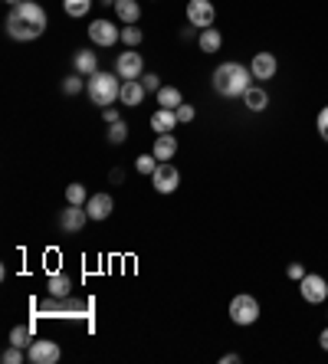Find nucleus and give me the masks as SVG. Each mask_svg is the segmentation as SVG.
Returning a JSON list of instances; mask_svg holds the SVG:
<instances>
[{"label": "nucleus", "instance_id": "nucleus-1", "mask_svg": "<svg viewBox=\"0 0 328 364\" xmlns=\"http://www.w3.org/2000/svg\"><path fill=\"white\" fill-rule=\"evenodd\" d=\"M46 26H50V17L39 7V0H24L7 13V33H10V39H20V43L39 39L46 33Z\"/></svg>", "mask_w": 328, "mask_h": 364}, {"label": "nucleus", "instance_id": "nucleus-2", "mask_svg": "<svg viewBox=\"0 0 328 364\" xmlns=\"http://www.w3.org/2000/svg\"><path fill=\"white\" fill-rule=\"evenodd\" d=\"M214 92L217 95H224V99H243V92L256 82L250 73V66L237 63V60H230V63H220L214 69Z\"/></svg>", "mask_w": 328, "mask_h": 364}, {"label": "nucleus", "instance_id": "nucleus-3", "mask_svg": "<svg viewBox=\"0 0 328 364\" xmlns=\"http://www.w3.org/2000/svg\"><path fill=\"white\" fill-rule=\"evenodd\" d=\"M122 75L118 73H92L86 79V95L92 105H99V109H109V105H115L118 102V95H122Z\"/></svg>", "mask_w": 328, "mask_h": 364}, {"label": "nucleus", "instance_id": "nucleus-4", "mask_svg": "<svg viewBox=\"0 0 328 364\" xmlns=\"http://www.w3.org/2000/svg\"><path fill=\"white\" fill-rule=\"evenodd\" d=\"M256 318H259V302H256V295H250V292H240V295H233L230 299V322L233 325H256Z\"/></svg>", "mask_w": 328, "mask_h": 364}, {"label": "nucleus", "instance_id": "nucleus-5", "mask_svg": "<svg viewBox=\"0 0 328 364\" xmlns=\"http://www.w3.org/2000/svg\"><path fill=\"white\" fill-rule=\"evenodd\" d=\"M299 295H302L309 305L328 302V279L318 276V273H305V276L299 279Z\"/></svg>", "mask_w": 328, "mask_h": 364}, {"label": "nucleus", "instance_id": "nucleus-6", "mask_svg": "<svg viewBox=\"0 0 328 364\" xmlns=\"http://www.w3.org/2000/svg\"><path fill=\"white\" fill-rule=\"evenodd\" d=\"M89 39H92L95 46H102V50H109V46H115V43L122 39V30H118L112 20H92V24H89Z\"/></svg>", "mask_w": 328, "mask_h": 364}, {"label": "nucleus", "instance_id": "nucleus-7", "mask_svg": "<svg viewBox=\"0 0 328 364\" xmlns=\"http://www.w3.org/2000/svg\"><path fill=\"white\" fill-rule=\"evenodd\" d=\"M152 184L158 194H174L181 188V171H177L171 161H161L158 164V171L152 174Z\"/></svg>", "mask_w": 328, "mask_h": 364}, {"label": "nucleus", "instance_id": "nucleus-8", "mask_svg": "<svg viewBox=\"0 0 328 364\" xmlns=\"http://www.w3.org/2000/svg\"><path fill=\"white\" fill-rule=\"evenodd\" d=\"M184 13H188V24L197 26V30H207V26H214V20H217V10L210 0H190Z\"/></svg>", "mask_w": 328, "mask_h": 364}, {"label": "nucleus", "instance_id": "nucleus-9", "mask_svg": "<svg viewBox=\"0 0 328 364\" xmlns=\"http://www.w3.org/2000/svg\"><path fill=\"white\" fill-rule=\"evenodd\" d=\"M26 358H30V364H56L60 358H63V352H60L56 341L39 338V341H33V345L26 348Z\"/></svg>", "mask_w": 328, "mask_h": 364}, {"label": "nucleus", "instance_id": "nucleus-10", "mask_svg": "<svg viewBox=\"0 0 328 364\" xmlns=\"http://www.w3.org/2000/svg\"><path fill=\"white\" fill-rule=\"evenodd\" d=\"M115 73L122 75V79H141V73H145V60H141V53H135V50L118 53V60H115Z\"/></svg>", "mask_w": 328, "mask_h": 364}, {"label": "nucleus", "instance_id": "nucleus-11", "mask_svg": "<svg viewBox=\"0 0 328 364\" xmlns=\"http://www.w3.org/2000/svg\"><path fill=\"white\" fill-rule=\"evenodd\" d=\"M89 220V210L86 207H76V203H66V210L60 214V230L63 233H79Z\"/></svg>", "mask_w": 328, "mask_h": 364}, {"label": "nucleus", "instance_id": "nucleus-12", "mask_svg": "<svg viewBox=\"0 0 328 364\" xmlns=\"http://www.w3.org/2000/svg\"><path fill=\"white\" fill-rule=\"evenodd\" d=\"M279 69V60L273 56V53H256L253 56V63H250V73L256 82H266V79H273Z\"/></svg>", "mask_w": 328, "mask_h": 364}, {"label": "nucleus", "instance_id": "nucleus-13", "mask_svg": "<svg viewBox=\"0 0 328 364\" xmlns=\"http://www.w3.org/2000/svg\"><path fill=\"white\" fill-rule=\"evenodd\" d=\"M86 210H89V220H109L115 210L112 194H89Z\"/></svg>", "mask_w": 328, "mask_h": 364}, {"label": "nucleus", "instance_id": "nucleus-14", "mask_svg": "<svg viewBox=\"0 0 328 364\" xmlns=\"http://www.w3.org/2000/svg\"><path fill=\"white\" fill-rule=\"evenodd\" d=\"M145 95H148V89L141 86V79H125V82H122V95H118V102H122L125 109H138L141 102H145Z\"/></svg>", "mask_w": 328, "mask_h": 364}, {"label": "nucleus", "instance_id": "nucleus-15", "mask_svg": "<svg viewBox=\"0 0 328 364\" xmlns=\"http://www.w3.org/2000/svg\"><path fill=\"white\" fill-rule=\"evenodd\" d=\"M73 73L79 75H92V73H99V53H92V50H76L73 53Z\"/></svg>", "mask_w": 328, "mask_h": 364}, {"label": "nucleus", "instance_id": "nucleus-16", "mask_svg": "<svg viewBox=\"0 0 328 364\" xmlns=\"http://www.w3.org/2000/svg\"><path fill=\"white\" fill-rule=\"evenodd\" d=\"M243 105H246L250 112H256V115L266 112V109H269V92H266L263 86H256V82H253V86L243 92Z\"/></svg>", "mask_w": 328, "mask_h": 364}, {"label": "nucleus", "instance_id": "nucleus-17", "mask_svg": "<svg viewBox=\"0 0 328 364\" xmlns=\"http://www.w3.org/2000/svg\"><path fill=\"white\" fill-rule=\"evenodd\" d=\"M197 46H201V53H220V46H224V33L217 30V26H207V30H201L197 33Z\"/></svg>", "mask_w": 328, "mask_h": 364}, {"label": "nucleus", "instance_id": "nucleus-18", "mask_svg": "<svg viewBox=\"0 0 328 364\" xmlns=\"http://www.w3.org/2000/svg\"><path fill=\"white\" fill-rule=\"evenodd\" d=\"M152 128L158 135H171L177 128V112L174 109H158V112L152 115Z\"/></svg>", "mask_w": 328, "mask_h": 364}, {"label": "nucleus", "instance_id": "nucleus-19", "mask_svg": "<svg viewBox=\"0 0 328 364\" xmlns=\"http://www.w3.org/2000/svg\"><path fill=\"white\" fill-rule=\"evenodd\" d=\"M46 292H50L53 299H66V295H73V279L66 276V273H53L46 279Z\"/></svg>", "mask_w": 328, "mask_h": 364}, {"label": "nucleus", "instance_id": "nucleus-20", "mask_svg": "<svg viewBox=\"0 0 328 364\" xmlns=\"http://www.w3.org/2000/svg\"><path fill=\"white\" fill-rule=\"evenodd\" d=\"M152 154L158 158V161H171V158L177 154V138L174 135H158V138H154Z\"/></svg>", "mask_w": 328, "mask_h": 364}, {"label": "nucleus", "instance_id": "nucleus-21", "mask_svg": "<svg viewBox=\"0 0 328 364\" xmlns=\"http://www.w3.org/2000/svg\"><path fill=\"white\" fill-rule=\"evenodd\" d=\"M115 13L122 24H138L141 20V7L138 0H115Z\"/></svg>", "mask_w": 328, "mask_h": 364}, {"label": "nucleus", "instance_id": "nucleus-22", "mask_svg": "<svg viewBox=\"0 0 328 364\" xmlns=\"http://www.w3.org/2000/svg\"><path fill=\"white\" fill-rule=\"evenodd\" d=\"M154 95H158V105H161V109H174V112H177V105L184 102V99H181V89H177V86H161Z\"/></svg>", "mask_w": 328, "mask_h": 364}, {"label": "nucleus", "instance_id": "nucleus-23", "mask_svg": "<svg viewBox=\"0 0 328 364\" xmlns=\"http://www.w3.org/2000/svg\"><path fill=\"white\" fill-rule=\"evenodd\" d=\"M10 345H17V348H30V345H33V328L30 325L10 328Z\"/></svg>", "mask_w": 328, "mask_h": 364}, {"label": "nucleus", "instance_id": "nucleus-24", "mask_svg": "<svg viewBox=\"0 0 328 364\" xmlns=\"http://www.w3.org/2000/svg\"><path fill=\"white\" fill-rule=\"evenodd\" d=\"M141 39H145V33H141L135 24H125V30H122V43H125L128 50H135V46H141Z\"/></svg>", "mask_w": 328, "mask_h": 364}, {"label": "nucleus", "instance_id": "nucleus-25", "mask_svg": "<svg viewBox=\"0 0 328 364\" xmlns=\"http://www.w3.org/2000/svg\"><path fill=\"white\" fill-rule=\"evenodd\" d=\"M158 158H154V154H138V161H135V171H138V174H145V177H152L154 171H158Z\"/></svg>", "mask_w": 328, "mask_h": 364}, {"label": "nucleus", "instance_id": "nucleus-26", "mask_svg": "<svg viewBox=\"0 0 328 364\" xmlns=\"http://www.w3.org/2000/svg\"><path fill=\"white\" fill-rule=\"evenodd\" d=\"M63 10L69 17H86L92 10V0H63Z\"/></svg>", "mask_w": 328, "mask_h": 364}, {"label": "nucleus", "instance_id": "nucleus-27", "mask_svg": "<svg viewBox=\"0 0 328 364\" xmlns=\"http://www.w3.org/2000/svg\"><path fill=\"white\" fill-rule=\"evenodd\" d=\"M86 201H89V194H86V188H82V184H69V188H66V203L86 207Z\"/></svg>", "mask_w": 328, "mask_h": 364}, {"label": "nucleus", "instance_id": "nucleus-28", "mask_svg": "<svg viewBox=\"0 0 328 364\" xmlns=\"http://www.w3.org/2000/svg\"><path fill=\"white\" fill-rule=\"evenodd\" d=\"M0 361H3V364H24V361H30V358H26V348H17V345H10L7 352L0 354Z\"/></svg>", "mask_w": 328, "mask_h": 364}, {"label": "nucleus", "instance_id": "nucleus-29", "mask_svg": "<svg viewBox=\"0 0 328 364\" xmlns=\"http://www.w3.org/2000/svg\"><path fill=\"white\" fill-rule=\"evenodd\" d=\"M82 89H86V79H82V75H66L63 79V92L66 95H79V92H82Z\"/></svg>", "mask_w": 328, "mask_h": 364}, {"label": "nucleus", "instance_id": "nucleus-30", "mask_svg": "<svg viewBox=\"0 0 328 364\" xmlns=\"http://www.w3.org/2000/svg\"><path fill=\"white\" fill-rule=\"evenodd\" d=\"M125 138H128V125H125V122H115V125H109V141H112V145H122Z\"/></svg>", "mask_w": 328, "mask_h": 364}, {"label": "nucleus", "instance_id": "nucleus-31", "mask_svg": "<svg viewBox=\"0 0 328 364\" xmlns=\"http://www.w3.org/2000/svg\"><path fill=\"white\" fill-rule=\"evenodd\" d=\"M194 118H197L194 105H184V102H181V105H177V122H181V125H190Z\"/></svg>", "mask_w": 328, "mask_h": 364}, {"label": "nucleus", "instance_id": "nucleus-32", "mask_svg": "<svg viewBox=\"0 0 328 364\" xmlns=\"http://www.w3.org/2000/svg\"><path fill=\"white\" fill-rule=\"evenodd\" d=\"M141 86L148 89V92H158V89H161V75H154V73H141Z\"/></svg>", "mask_w": 328, "mask_h": 364}, {"label": "nucleus", "instance_id": "nucleus-33", "mask_svg": "<svg viewBox=\"0 0 328 364\" xmlns=\"http://www.w3.org/2000/svg\"><path fill=\"white\" fill-rule=\"evenodd\" d=\"M316 128H318V135H322V141H328V105L322 109V112H318Z\"/></svg>", "mask_w": 328, "mask_h": 364}, {"label": "nucleus", "instance_id": "nucleus-34", "mask_svg": "<svg viewBox=\"0 0 328 364\" xmlns=\"http://www.w3.org/2000/svg\"><path fill=\"white\" fill-rule=\"evenodd\" d=\"M286 276H289L292 282H299V279L305 276V266H302V263H289V269H286Z\"/></svg>", "mask_w": 328, "mask_h": 364}, {"label": "nucleus", "instance_id": "nucleus-35", "mask_svg": "<svg viewBox=\"0 0 328 364\" xmlns=\"http://www.w3.org/2000/svg\"><path fill=\"white\" fill-rule=\"evenodd\" d=\"M102 118H105V125H115V122H122V115H118V109H115V105L102 109Z\"/></svg>", "mask_w": 328, "mask_h": 364}, {"label": "nucleus", "instance_id": "nucleus-36", "mask_svg": "<svg viewBox=\"0 0 328 364\" xmlns=\"http://www.w3.org/2000/svg\"><path fill=\"white\" fill-rule=\"evenodd\" d=\"M220 361H224V364H240V354H233V352H230V354H224Z\"/></svg>", "mask_w": 328, "mask_h": 364}, {"label": "nucleus", "instance_id": "nucleus-37", "mask_svg": "<svg viewBox=\"0 0 328 364\" xmlns=\"http://www.w3.org/2000/svg\"><path fill=\"white\" fill-rule=\"evenodd\" d=\"M194 33H201V30H197V26H188V30L181 33V39H194Z\"/></svg>", "mask_w": 328, "mask_h": 364}, {"label": "nucleus", "instance_id": "nucleus-38", "mask_svg": "<svg viewBox=\"0 0 328 364\" xmlns=\"http://www.w3.org/2000/svg\"><path fill=\"white\" fill-rule=\"evenodd\" d=\"M318 345H322V348H325V352H328V328H325V331H322V335H318Z\"/></svg>", "mask_w": 328, "mask_h": 364}, {"label": "nucleus", "instance_id": "nucleus-39", "mask_svg": "<svg viewBox=\"0 0 328 364\" xmlns=\"http://www.w3.org/2000/svg\"><path fill=\"white\" fill-rule=\"evenodd\" d=\"M3 3H10V7H17V3H24V0H3Z\"/></svg>", "mask_w": 328, "mask_h": 364}]
</instances>
